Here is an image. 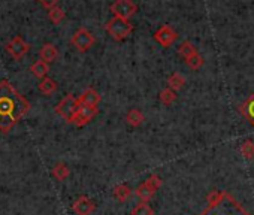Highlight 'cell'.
I'll use <instances>...</instances> for the list:
<instances>
[{
    "instance_id": "obj_1",
    "label": "cell",
    "mask_w": 254,
    "mask_h": 215,
    "mask_svg": "<svg viewBox=\"0 0 254 215\" xmlns=\"http://www.w3.org/2000/svg\"><path fill=\"white\" fill-rule=\"evenodd\" d=\"M29 109V100L18 93L9 81H0V132L8 133Z\"/></svg>"
},
{
    "instance_id": "obj_2",
    "label": "cell",
    "mask_w": 254,
    "mask_h": 215,
    "mask_svg": "<svg viewBox=\"0 0 254 215\" xmlns=\"http://www.w3.org/2000/svg\"><path fill=\"white\" fill-rule=\"evenodd\" d=\"M206 200L208 205L199 215H253L229 191L212 190Z\"/></svg>"
},
{
    "instance_id": "obj_3",
    "label": "cell",
    "mask_w": 254,
    "mask_h": 215,
    "mask_svg": "<svg viewBox=\"0 0 254 215\" xmlns=\"http://www.w3.org/2000/svg\"><path fill=\"white\" fill-rule=\"evenodd\" d=\"M105 30L109 33V36L115 41H123L133 32V24H130L129 20L120 18V17H112L106 26Z\"/></svg>"
},
{
    "instance_id": "obj_4",
    "label": "cell",
    "mask_w": 254,
    "mask_h": 215,
    "mask_svg": "<svg viewBox=\"0 0 254 215\" xmlns=\"http://www.w3.org/2000/svg\"><path fill=\"white\" fill-rule=\"evenodd\" d=\"M79 108V102H78V97H75L73 94H67L66 97H63L59 105L56 106V112L63 117L67 123H70L72 117L75 115L76 109Z\"/></svg>"
},
{
    "instance_id": "obj_5",
    "label": "cell",
    "mask_w": 254,
    "mask_h": 215,
    "mask_svg": "<svg viewBox=\"0 0 254 215\" xmlns=\"http://www.w3.org/2000/svg\"><path fill=\"white\" fill-rule=\"evenodd\" d=\"M136 11H138V6L133 3V0H115L111 5V12L114 14V17H120L126 20L133 17Z\"/></svg>"
},
{
    "instance_id": "obj_6",
    "label": "cell",
    "mask_w": 254,
    "mask_h": 215,
    "mask_svg": "<svg viewBox=\"0 0 254 215\" xmlns=\"http://www.w3.org/2000/svg\"><path fill=\"white\" fill-rule=\"evenodd\" d=\"M70 44H72L78 51L84 53V51L90 50V48L94 45V36H93L87 29L81 27V29H78V30L73 33V36L70 38Z\"/></svg>"
},
{
    "instance_id": "obj_7",
    "label": "cell",
    "mask_w": 254,
    "mask_h": 215,
    "mask_svg": "<svg viewBox=\"0 0 254 215\" xmlns=\"http://www.w3.org/2000/svg\"><path fill=\"white\" fill-rule=\"evenodd\" d=\"M97 114V108L94 106H85V105H79V108L76 109L75 115L72 117L70 123L75 124L76 127H82L85 124H88Z\"/></svg>"
},
{
    "instance_id": "obj_8",
    "label": "cell",
    "mask_w": 254,
    "mask_h": 215,
    "mask_svg": "<svg viewBox=\"0 0 254 215\" xmlns=\"http://www.w3.org/2000/svg\"><path fill=\"white\" fill-rule=\"evenodd\" d=\"M154 39L156 42H159L163 48H169L175 44V41L178 39V33L168 24H163L156 33H154Z\"/></svg>"
},
{
    "instance_id": "obj_9",
    "label": "cell",
    "mask_w": 254,
    "mask_h": 215,
    "mask_svg": "<svg viewBox=\"0 0 254 215\" xmlns=\"http://www.w3.org/2000/svg\"><path fill=\"white\" fill-rule=\"evenodd\" d=\"M30 50V45L20 36L12 38L8 44H6V51L12 55L14 60H20L21 57H24Z\"/></svg>"
},
{
    "instance_id": "obj_10",
    "label": "cell",
    "mask_w": 254,
    "mask_h": 215,
    "mask_svg": "<svg viewBox=\"0 0 254 215\" xmlns=\"http://www.w3.org/2000/svg\"><path fill=\"white\" fill-rule=\"evenodd\" d=\"M94 202L88 196H79L73 203H72V211L76 215H91L94 211Z\"/></svg>"
},
{
    "instance_id": "obj_11",
    "label": "cell",
    "mask_w": 254,
    "mask_h": 215,
    "mask_svg": "<svg viewBox=\"0 0 254 215\" xmlns=\"http://www.w3.org/2000/svg\"><path fill=\"white\" fill-rule=\"evenodd\" d=\"M102 97L100 94L94 90V88H87L85 91H82V94L78 97L79 105H85V106H94L97 108V105L100 103Z\"/></svg>"
},
{
    "instance_id": "obj_12",
    "label": "cell",
    "mask_w": 254,
    "mask_h": 215,
    "mask_svg": "<svg viewBox=\"0 0 254 215\" xmlns=\"http://www.w3.org/2000/svg\"><path fill=\"white\" fill-rule=\"evenodd\" d=\"M239 112L248 120V123L254 127V93L250 94V97L239 106Z\"/></svg>"
},
{
    "instance_id": "obj_13",
    "label": "cell",
    "mask_w": 254,
    "mask_h": 215,
    "mask_svg": "<svg viewBox=\"0 0 254 215\" xmlns=\"http://www.w3.org/2000/svg\"><path fill=\"white\" fill-rule=\"evenodd\" d=\"M157 190L145 179L142 184H139L138 187H136V190H135V194L141 199V202H148L153 196H154V193H156Z\"/></svg>"
},
{
    "instance_id": "obj_14",
    "label": "cell",
    "mask_w": 254,
    "mask_h": 215,
    "mask_svg": "<svg viewBox=\"0 0 254 215\" xmlns=\"http://www.w3.org/2000/svg\"><path fill=\"white\" fill-rule=\"evenodd\" d=\"M57 55H59V50L53 44H45L39 50V58L44 60L45 63H53L57 58Z\"/></svg>"
},
{
    "instance_id": "obj_15",
    "label": "cell",
    "mask_w": 254,
    "mask_h": 215,
    "mask_svg": "<svg viewBox=\"0 0 254 215\" xmlns=\"http://www.w3.org/2000/svg\"><path fill=\"white\" fill-rule=\"evenodd\" d=\"M126 121L132 127H139L144 123V114L139 109H136V108H133V109H130L129 112H127Z\"/></svg>"
},
{
    "instance_id": "obj_16",
    "label": "cell",
    "mask_w": 254,
    "mask_h": 215,
    "mask_svg": "<svg viewBox=\"0 0 254 215\" xmlns=\"http://www.w3.org/2000/svg\"><path fill=\"white\" fill-rule=\"evenodd\" d=\"M112 194H114V197H115L118 202H126L127 199L130 197L132 190H130V187L127 185V184H118V185L114 187Z\"/></svg>"
},
{
    "instance_id": "obj_17",
    "label": "cell",
    "mask_w": 254,
    "mask_h": 215,
    "mask_svg": "<svg viewBox=\"0 0 254 215\" xmlns=\"http://www.w3.org/2000/svg\"><path fill=\"white\" fill-rule=\"evenodd\" d=\"M69 175H70V169H69V166H67L66 163L59 161V163L54 164V167H53V176H54L57 181L62 182V181H64Z\"/></svg>"
},
{
    "instance_id": "obj_18",
    "label": "cell",
    "mask_w": 254,
    "mask_h": 215,
    "mask_svg": "<svg viewBox=\"0 0 254 215\" xmlns=\"http://www.w3.org/2000/svg\"><path fill=\"white\" fill-rule=\"evenodd\" d=\"M38 88H39V91H41L42 94H45V96H51V94L57 90V82H56L54 79H51V78L45 76L44 79H41V82H39Z\"/></svg>"
},
{
    "instance_id": "obj_19",
    "label": "cell",
    "mask_w": 254,
    "mask_h": 215,
    "mask_svg": "<svg viewBox=\"0 0 254 215\" xmlns=\"http://www.w3.org/2000/svg\"><path fill=\"white\" fill-rule=\"evenodd\" d=\"M30 72H33L35 76L44 79V78L47 76V73L50 72V66H48V63H45L44 60H38V61H35V63L32 64Z\"/></svg>"
},
{
    "instance_id": "obj_20",
    "label": "cell",
    "mask_w": 254,
    "mask_h": 215,
    "mask_svg": "<svg viewBox=\"0 0 254 215\" xmlns=\"http://www.w3.org/2000/svg\"><path fill=\"white\" fill-rule=\"evenodd\" d=\"M184 84H186V78H184L181 73H178V72H174V73L168 78V87L172 88L174 91L181 90V88L184 87Z\"/></svg>"
},
{
    "instance_id": "obj_21",
    "label": "cell",
    "mask_w": 254,
    "mask_h": 215,
    "mask_svg": "<svg viewBox=\"0 0 254 215\" xmlns=\"http://www.w3.org/2000/svg\"><path fill=\"white\" fill-rule=\"evenodd\" d=\"M159 99H160V102H162L163 105L169 106V105H172V103L177 100V93H175L172 88L166 87V88H163V90L160 91V94H159Z\"/></svg>"
},
{
    "instance_id": "obj_22",
    "label": "cell",
    "mask_w": 254,
    "mask_h": 215,
    "mask_svg": "<svg viewBox=\"0 0 254 215\" xmlns=\"http://www.w3.org/2000/svg\"><path fill=\"white\" fill-rule=\"evenodd\" d=\"M241 154L244 156V159L247 160H253L254 159V142L247 139L241 144V148H239Z\"/></svg>"
},
{
    "instance_id": "obj_23",
    "label": "cell",
    "mask_w": 254,
    "mask_h": 215,
    "mask_svg": "<svg viewBox=\"0 0 254 215\" xmlns=\"http://www.w3.org/2000/svg\"><path fill=\"white\" fill-rule=\"evenodd\" d=\"M194 53H197V50H196V47H194L190 41H184V42L178 47V54H180L181 57H184V58L193 55Z\"/></svg>"
},
{
    "instance_id": "obj_24",
    "label": "cell",
    "mask_w": 254,
    "mask_h": 215,
    "mask_svg": "<svg viewBox=\"0 0 254 215\" xmlns=\"http://www.w3.org/2000/svg\"><path fill=\"white\" fill-rule=\"evenodd\" d=\"M186 63H187V66H189L190 69L197 70V69H200V67L203 66L205 60H203V57H202L199 53H194L193 55H190V57L186 58Z\"/></svg>"
},
{
    "instance_id": "obj_25",
    "label": "cell",
    "mask_w": 254,
    "mask_h": 215,
    "mask_svg": "<svg viewBox=\"0 0 254 215\" xmlns=\"http://www.w3.org/2000/svg\"><path fill=\"white\" fill-rule=\"evenodd\" d=\"M132 215H154V209L148 205V202H141L132 209Z\"/></svg>"
},
{
    "instance_id": "obj_26",
    "label": "cell",
    "mask_w": 254,
    "mask_h": 215,
    "mask_svg": "<svg viewBox=\"0 0 254 215\" xmlns=\"http://www.w3.org/2000/svg\"><path fill=\"white\" fill-rule=\"evenodd\" d=\"M48 17H50V20H51L54 24H59V23H62V20L64 18V11H63L62 8H59V6H54V8L50 9Z\"/></svg>"
},
{
    "instance_id": "obj_27",
    "label": "cell",
    "mask_w": 254,
    "mask_h": 215,
    "mask_svg": "<svg viewBox=\"0 0 254 215\" xmlns=\"http://www.w3.org/2000/svg\"><path fill=\"white\" fill-rule=\"evenodd\" d=\"M39 2H41L45 8L51 9V8H54V6H57V2H59V0H39Z\"/></svg>"
}]
</instances>
